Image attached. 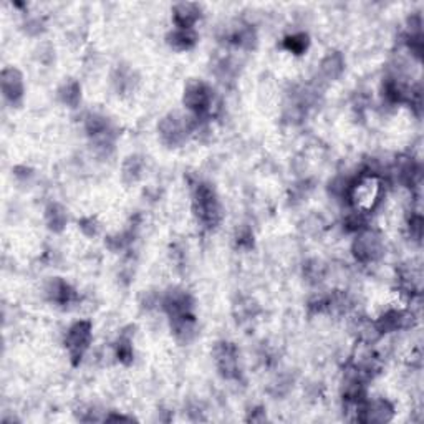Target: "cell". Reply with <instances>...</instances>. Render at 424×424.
I'll list each match as a JSON object with an SVG mask.
<instances>
[{
  "mask_svg": "<svg viewBox=\"0 0 424 424\" xmlns=\"http://www.w3.org/2000/svg\"><path fill=\"white\" fill-rule=\"evenodd\" d=\"M383 194V181L376 172H365V175L356 176L350 184L348 201L351 202L355 211L368 214L378 206Z\"/></svg>",
  "mask_w": 424,
  "mask_h": 424,
  "instance_id": "obj_1",
  "label": "cell"
},
{
  "mask_svg": "<svg viewBox=\"0 0 424 424\" xmlns=\"http://www.w3.org/2000/svg\"><path fill=\"white\" fill-rule=\"evenodd\" d=\"M199 118L194 115H176L171 113L165 116L157 125V135L166 146H181L192 135L199 126Z\"/></svg>",
  "mask_w": 424,
  "mask_h": 424,
  "instance_id": "obj_2",
  "label": "cell"
},
{
  "mask_svg": "<svg viewBox=\"0 0 424 424\" xmlns=\"http://www.w3.org/2000/svg\"><path fill=\"white\" fill-rule=\"evenodd\" d=\"M192 211L196 214L201 226L211 229L221 221V206L217 196L209 184H197L192 192Z\"/></svg>",
  "mask_w": 424,
  "mask_h": 424,
  "instance_id": "obj_3",
  "label": "cell"
},
{
  "mask_svg": "<svg viewBox=\"0 0 424 424\" xmlns=\"http://www.w3.org/2000/svg\"><path fill=\"white\" fill-rule=\"evenodd\" d=\"M351 252L360 264H373L380 260L385 254V241H383L381 234L375 229L365 227L363 231L356 232Z\"/></svg>",
  "mask_w": 424,
  "mask_h": 424,
  "instance_id": "obj_4",
  "label": "cell"
},
{
  "mask_svg": "<svg viewBox=\"0 0 424 424\" xmlns=\"http://www.w3.org/2000/svg\"><path fill=\"white\" fill-rule=\"evenodd\" d=\"M184 108L187 110V113L196 116V118H202V116L212 115L214 103V93L204 81H191L186 86L182 95Z\"/></svg>",
  "mask_w": 424,
  "mask_h": 424,
  "instance_id": "obj_5",
  "label": "cell"
},
{
  "mask_svg": "<svg viewBox=\"0 0 424 424\" xmlns=\"http://www.w3.org/2000/svg\"><path fill=\"white\" fill-rule=\"evenodd\" d=\"M91 340H93V330H91L90 321L80 320L70 326L65 335V346L73 363H78L83 358L86 351L90 350Z\"/></svg>",
  "mask_w": 424,
  "mask_h": 424,
  "instance_id": "obj_6",
  "label": "cell"
},
{
  "mask_svg": "<svg viewBox=\"0 0 424 424\" xmlns=\"http://www.w3.org/2000/svg\"><path fill=\"white\" fill-rule=\"evenodd\" d=\"M356 418L361 423H388L395 416V408L385 398L376 400H365L360 406H356Z\"/></svg>",
  "mask_w": 424,
  "mask_h": 424,
  "instance_id": "obj_7",
  "label": "cell"
},
{
  "mask_svg": "<svg viewBox=\"0 0 424 424\" xmlns=\"http://www.w3.org/2000/svg\"><path fill=\"white\" fill-rule=\"evenodd\" d=\"M0 86H2L4 98L15 105L24 98L25 93V83L22 71L15 66H5L0 73Z\"/></svg>",
  "mask_w": 424,
  "mask_h": 424,
  "instance_id": "obj_8",
  "label": "cell"
},
{
  "mask_svg": "<svg viewBox=\"0 0 424 424\" xmlns=\"http://www.w3.org/2000/svg\"><path fill=\"white\" fill-rule=\"evenodd\" d=\"M214 361L219 373L227 380H234L239 376V353L236 346L231 343H219L214 348Z\"/></svg>",
  "mask_w": 424,
  "mask_h": 424,
  "instance_id": "obj_9",
  "label": "cell"
},
{
  "mask_svg": "<svg viewBox=\"0 0 424 424\" xmlns=\"http://www.w3.org/2000/svg\"><path fill=\"white\" fill-rule=\"evenodd\" d=\"M201 19V7L192 2H181L172 7V22L177 29H194Z\"/></svg>",
  "mask_w": 424,
  "mask_h": 424,
  "instance_id": "obj_10",
  "label": "cell"
},
{
  "mask_svg": "<svg viewBox=\"0 0 424 424\" xmlns=\"http://www.w3.org/2000/svg\"><path fill=\"white\" fill-rule=\"evenodd\" d=\"M45 295L50 302L57 305H70L75 302L76 294L73 287L68 282H65L63 279H52L45 287Z\"/></svg>",
  "mask_w": 424,
  "mask_h": 424,
  "instance_id": "obj_11",
  "label": "cell"
},
{
  "mask_svg": "<svg viewBox=\"0 0 424 424\" xmlns=\"http://www.w3.org/2000/svg\"><path fill=\"white\" fill-rule=\"evenodd\" d=\"M345 71V58L340 52H330L320 61V76L326 81L340 78Z\"/></svg>",
  "mask_w": 424,
  "mask_h": 424,
  "instance_id": "obj_12",
  "label": "cell"
},
{
  "mask_svg": "<svg viewBox=\"0 0 424 424\" xmlns=\"http://www.w3.org/2000/svg\"><path fill=\"white\" fill-rule=\"evenodd\" d=\"M197 42V33L194 29H172V32L167 35V43L175 50H191Z\"/></svg>",
  "mask_w": 424,
  "mask_h": 424,
  "instance_id": "obj_13",
  "label": "cell"
},
{
  "mask_svg": "<svg viewBox=\"0 0 424 424\" xmlns=\"http://www.w3.org/2000/svg\"><path fill=\"white\" fill-rule=\"evenodd\" d=\"M45 222H47L50 231L61 232L65 229L66 222H68V214H66L60 204H50L47 211H45Z\"/></svg>",
  "mask_w": 424,
  "mask_h": 424,
  "instance_id": "obj_14",
  "label": "cell"
},
{
  "mask_svg": "<svg viewBox=\"0 0 424 424\" xmlns=\"http://www.w3.org/2000/svg\"><path fill=\"white\" fill-rule=\"evenodd\" d=\"M58 98L63 105L68 106V108H76L81 101V86L78 81L70 80L65 81L58 90Z\"/></svg>",
  "mask_w": 424,
  "mask_h": 424,
  "instance_id": "obj_15",
  "label": "cell"
},
{
  "mask_svg": "<svg viewBox=\"0 0 424 424\" xmlns=\"http://www.w3.org/2000/svg\"><path fill=\"white\" fill-rule=\"evenodd\" d=\"M309 45H310V38L309 35L304 32L290 33L284 38V48L287 50L289 53H294V55L305 53L306 50H309Z\"/></svg>",
  "mask_w": 424,
  "mask_h": 424,
  "instance_id": "obj_16",
  "label": "cell"
},
{
  "mask_svg": "<svg viewBox=\"0 0 424 424\" xmlns=\"http://www.w3.org/2000/svg\"><path fill=\"white\" fill-rule=\"evenodd\" d=\"M143 170H145V162H143L141 157L131 156L123 162V181L125 182H136L143 175Z\"/></svg>",
  "mask_w": 424,
  "mask_h": 424,
  "instance_id": "obj_17",
  "label": "cell"
},
{
  "mask_svg": "<svg viewBox=\"0 0 424 424\" xmlns=\"http://www.w3.org/2000/svg\"><path fill=\"white\" fill-rule=\"evenodd\" d=\"M304 272H305V277L309 279L311 284H319V282H321V280H324L326 269L321 260L315 259V260H310V262H306Z\"/></svg>",
  "mask_w": 424,
  "mask_h": 424,
  "instance_id": "obj_18",
  "label": "cell"
},
{
  "mask_svg": "<svg viewBox=\"0 0 424 424\" xmlns=\"http://www.w3.org/2000/svg\"><path fill=\"white\" fill-rule=\"evenodd\" d=\"M116 358L121 363H131L133 361V345L130 338H121L116 343Z\"/></svg>",
  "mask_w": 424,
  "mask_h": 424,
  "instance_id": "obj_19",
  "label": "cell"
},
{
  "mask_svg": "<svg viewBox=\"0 0 424 424\" xmlns=\"http://www.w3.org/2000/svg\"><path fill=\"white\" fill-rule=\"evenodd\" d=\"M81 231H83L86 236H95V234L98 232V222H96L93 217L83 219V221H81Z\"/></svg>",
  "mask_w": 424,
  "mask_h": 424,
  "instance_id": "obj_20",
  "label": "cell"
},
{
  "mask_svg": "<svg viewBox=\"0 0 424 424\" xmlns=\"http://www.w3.org/2000/svg\"><path fill=\"white\" fill-rule=\"evenodd\" d=\"M252 242H254L252 232H250L247 227L241 229V231H239V234H237V244L241 245V247H250Z\"/></svg>",
  "mask_w": 424,
  "mask_h": 424,
  "instance_id": "obj_21",
  "label": "cell"
}]
</instances>
